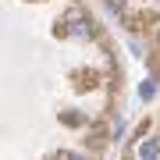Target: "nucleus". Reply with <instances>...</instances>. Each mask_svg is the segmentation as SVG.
<instances>
[{
  "label": "nucleus",
  "mask_w": 160,
  "mask_h": 160,
  "mask_svg": "<svg viewBox=\"0 0 160 160\" xmlns=\"http://www.w3.org/2000/svg\"><path fill=\"white\" fill-rule=\"evenodd\" d=\"M139 157H146V160L160 157V139H146V142H139Z\"/></svg>",
  "instance_id": "1"
},
{
  "label": "nucleus",
  "mask_w": 160,
  "mask_h": 160,
  "mask_svg": "<svg viewBox=\"0 0 160 160\" xmlns=\"http://www.w3.org/2000/svg\"><path fill=\"white\" fill-rule=\"evenodd\" d=\"M153 92H157V82H153V78L139 86V96H142V100H146V96H153Z\"/></svg>",
  "instance_id": "2"
}]
</instances>
